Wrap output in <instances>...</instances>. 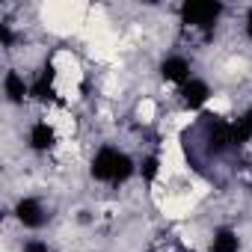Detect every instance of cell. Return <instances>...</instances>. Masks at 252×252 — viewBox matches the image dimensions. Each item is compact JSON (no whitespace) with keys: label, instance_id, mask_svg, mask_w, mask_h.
Wrapping results in <instances>:
<instances>
[{"label":"cell","instance_id":"1","mask_svg":"<svg viewBox=\"0 0 252 252\" xmlns=\"http://www.w3.org/2000/svg\"><path fill=\"white\" fill-rule=\"evenodd\" d=\"M222 6L220 3H211V0H190V3L181 6V18L184 24H193V27H208L220 18Z\"/></svg>","mask_w":252,"mask_h":252},{"label":"cell","instance_id":"2","mask_svg":"<svg viewBox=\"0 0 252 252\" xmlns=\"http://www.w3.org/2000/svg\"><path fill=\"white\" fill-rule=\"evenodd\" d=\"M119 155L122 152H116V149H101L98 155H95V160H92V175L95 178H101V181H116V166H119Z\"/></svg>","mask_w":252,"mask_h":252},{"label":"cell","instance_id":"3","mask_svg":"<svg viewBox=\"0 0 252 252\" xmlns=\"http://www.w3.org/2000/svg\"><path fill=\"white\" fill-rule=\"evenodd\" d=\"M208 98H211V89H208V83H205V80L190 77V80L181 86V101H184L190 110H196V107L208 104Z\"/></svg>","mask_w":252,"mask_h":252},{"label":"cell","instance_id":"4","mask_svg":"<svg viewBox=\"0 0 252 252\" xmlns=\"http://www.w3.org/2000/svg\"><path fill=\"white\" fill-rule=\"evenodd\" d=\"M15 211H18V220H21L24 225H30V228H36V225L45 222V208H42V202H36V199H21Z\"/></svg>","mask_w":252,"mask_h":252},{"label":"cell","instance_id":"5","mask_svg":"<svg viewBox=\"0 0 252 252\" xmlns=\"http://www.w3.org/2000/svg\"><path fill=\"white\" fill-rule=\"evenodd\" d=\"M163 77L184 86V83L190 80V63H187L184 57H169V60L163 63Z\"/></svg>","mask_w":252,"mask_h":252},{"label":"cell","instance_id":"6","mask_svg":"<svg viewBox=\"0 0 252 252\" xmlns=\"http://www.w3.org/2000/svg\"><path fill=\"white\" fill-rule=\"evenodd\" d=\"M54 140H57V134H54V128H51L48 122H36V125H33V131H30V143H33V149L45 152V149L54 146Z\"/></svg>","mask_w":252,"mask_h":252},{"label":"cell","instance_id":"7","mask_svg":"<svg viewBox=\"0 0 252 252\" xmlns=\"http://www.w3.org/2000/svg\"><path fill=\"white\" fill-rule=\"evenodd\" d=\"M3 89H6V98H9L12 104H21L24 95H27V83H24V77H21L18 71H6V77H3Z\"/></svg>","mask_w":252,"mask_h":252},{"label":"cell","instance_id":"8","mask_svg":"<svg viewBox=\"0 0 252 252\" xmlns=\"http://www.w3.org/2000/svg\"><path fill=\"white\" fill-rule=\"evenodd\" d=\"M240 249V240L231 228H220L211 240V252H237Z\"/></svg>","mask_w":252,"mask_h":252},{"label":"cell","instance_id":"9","mask_svg":"<svg viewBox=\"0 0 252 252\" xmlns=\"http://www.w3.org/2000/svg\"><path fill=\"white\" fill-rule=\"evenodd\" d=\"M246 140H252V113L231 122V143H246Z\"/></svg>","mask_w":252,"mask_h":252},{"label":"cell","instance_id":"10","mask_svg":"<svg viewBox=\"0 0 252 252\" xmlns=\"http://www.w3.org/2000/svg\"><path fill=\"white\" fill-rule=\"evenodd\" d=\"M24 252H48V243H42V240H27V243H24Z\"/></svg>","mask_w":252,"mask_h":252},{"label":"cell","instance_id":"11","mask_svg":"<svg viewBox=\"0 0 252 252\" xmlns=\"http://www.w3.org/2000/svg\"><path fill=\"white\" fill-rule=\"evenodd\" d=\"M246 33H249V39H252V12H249V21H246Z\"/></svg>","mask_w":252,"mask_h":252}]
</instances>
